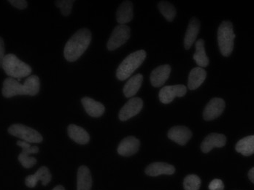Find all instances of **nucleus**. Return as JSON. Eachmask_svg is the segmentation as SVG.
Wrapping results in <instances>:
<instances>
[{
    "instance_id": "obj_13",
    "label": "nucleus",
    "mask_w": 254,
    "mask_h": 190,
    "mask_svg": "<svg viewBox=\"0 0 254 190\" xmlns=\"http://www.w3.org/2000/svg\"><path fill=\"white\" fill-rule=\"evenodd\" d=\"M192 132L187 127L176 126L169 130L168 137L178 144L184 146L191 138Z\"/></svg>"
},
{
    "instance_id": "obj_35",
    "label": "nucleus",
    "mask_w": 254,
    "mask_h": 190,
    "mask_svg": "<svg viewBox=\"0 0 254 190\" xmlns=\"http://www.w3.org/2000/svg\"><path fill=\"white\" fill-rule=\"evenodd\" d=\"M52 190H65V189L62 185H59V186L56 187V188H54Z\"/></svg>"
},
{
    "instance_id": "obj_5",
    "label": "nucleus",
    "mask_w": 254,
    "mask_h": 190,
    "mask_svg": "<svg viewBox=\"0 0 254 190\" xmlns=\"http://www.w3.org/2000/svg\"><path fill=\"white\" fill-rule=\"evenodd\" d=\"M235 37L232 23L229 21H223L218 27L217 38L220 52L224 57H229L233 52Z\"/></svg>"
},
{
    "instance_id": "obj_22",
    "label": "nucleus",
    "mask_w": 254,
    "mask_h": 190,
    "mask_svg": "<svg viewBox=\"0 0 254 190\" xmlns=\"http://www.w3.org/2000/svg\"><path fill=\"white\" fill-rule=\"evenodd\" d=\"M142 81H143V76L142 74H136L134 76L130 78L124 86L123 92L125 97L128 98L134 97L140 89Z\"/></svg>"
},
{
    "instance_id": "obj_8",
    "label": "nucleus",
    "mask_w": 254,
    "mask_h": 190,
    "mask_svg": "<svg viewBox=\"0 0 254 190\" xmlns=\"http://www.w3.org/2000/svg\"><path fill=\"white\" fill-rule=\"evenodd\" d=\"M187 86L183 84L165 86L162 87L159 92V100L163 104H169L172 103L176 97H184L187 94Z\"/></svg>"
},
{
    "instance_id": "obj_32",
    "label": "nucleus",
    "mask_w": 254,
    "mask_h": 190,
    "mask_svg": "<svg viewBox=\"0 0 254 190\" xmlns=\"http://www.w3.org/2000/svg\"><path fill=\"white\" fill-rule=\"evenodd\" d=\"M8 2H10L13 7L20 10H24L28 5L27 1L25 0H9Z\"/></svg>"
},
{
    "instance_id": "obj_11",
    "label": "nucleus",
    "mask_w": 254,
    "mask_h": 190,
    "mask_svg": "<svg viewBox=\"0 0 254 190\" xmlns=\"http://www.w3.org/2000/svg\"><path fill=\"white\" fill-rule=\"evenodd\" d=\"M140 145V140L134 136L125 137L118 146V153L124 157H129L138 151Z\"/></svg>"
},
{
    "instance_id": "obj_15",
    "label": "nucleus",
    "mask_w": 254,
    "mask_h": 190,
    "mask_svg": "<svg viewBox=\"0 0 254 190\" xmlns=\"http://www.w3.org/2000/svg\"><path fill=\"white\" fill-rule=\"evenodd\" d=\"M176 171L173 165L162 162L150 164L146 169L145 174L150 177H158L159 175H173Z\"/></svg>"
},
{
    "instance_id": "obj_33",
    "label": "nucleus",
    "mask_w": 254,
    "mask_h": 190,
    "mask_svg": "<svg viewBox=\"0 0 254 190\" xmlns=\"http://www.w3.org/2000/svg\"><path fill=\"white\" fill-rule=\"evenodd\" d=\"M4 43L2 38L0 37V67L2 65L3 60L4 58Z\"/></svg>"
},
{
    "instance_id": "obj_7",
    "label": "nucleus",
    "mask_w": 254,
    "mask_h": 190,
    "mask_svg": "<svg viewBox=\"0 0 254 190\" xmlns=\"http://www.w3.org/2000/svg\"><path fill=\"white\" fill-rule=\"evenodd\" d=\"M130 28L127 25H119L115 27L109 41L107 44V48L109 51H114L123 46L130 38Z\"/></svg>"
},
{
    "instance_id": "obj_29",
    "label": "nucleus",
    "mask_w": 254,
    "mask_h": 190,
    "mask_svg": "<svg viewBox=\"0 0 254 190\" xmlns=\"http://www.w3.org/2000/svg\"><path fill=\"white\" fill-rule=\"evenodd\" d=\"M17 145L22 149V154L29 155L32 154H37L39 152V148L37 146H32L30 143L23 140H18Z\"/></svg>"
},
{
    "instance_id": "obj_1",
    "label": "nucleus",
    "mask_w": 254,
    "mask_h": 190,
    "mask_svg": "<svg viewBox=\"0 0 254 190\" xmlns=\"http://www.w3.org/2000/svg\"><path fill=\"white\" fill-rule=\"evenodd\" d=\"M40 81L38 75H30L21 84L15 78H7L3 82L1 93L6 98L17 95L35 96L40 92Z\"/></svg>"
},
{
    "instance_id": "obj_25",
    "label": "nucleus",
    "mask_w": 254,
    "mask_h": 190,
    "mask_svg": "<svg viewBox=\"0 0 254 190\" xmlns=\"http://www.w3.org/2000/svg\"><path fill=\"white\" fill-rule=\"evenodd\" d=\"M158 8L167 21H173L176 18V13H177L176 7L169 1H159L158 4Z\"/></svg>"
},
{
    "instance_id": "obj_27",
    "label": "nucleus",
    "mask_w": 254,
    "mask_h": 190,
    "mask_svg": "<svg viewBox=\"0 0 254 190\" xmlns=\"http://www.w3.org/2000/svg\"><path fill=\"white\" fill-rule=\"evenodd\" d=\"M75 1L73 0H57L55 1L57 7H60L64 16H68L72 12V5Z\"/></svg>"
},
{
    "instance_id": "obj_14",
    "label": "nucleus",
    "mask_w": 254,
    "mask_h": 190,
    "mask_svg": "<svg viewBox=\"0 0 254 190\" xmlns=\"http://www.w3.org/2000/svg\"><path fill=\"white\" fill-rule=\"evenodd\" d=\"M171 72V67L169 64L159 66L155 68L151 73L150 81L154 87H160L165 84Z\"/></svg>"
},
{
    "instance_id": "obj_16",
    "label": "nucleus",
    "mask_w": 254,
    "mask_h": 190,
    "mask_svg": "<svg viewBox=\"0 0 254 190\" xmlns=\"http://www.w3.org/2000/svg\"><path fill=\"white\" fill-rule=\"evenodd\" d=\"M81 103L86 112L91 117L97 118L101 117L105 113V108L104 105L91 97H83Z\"/></svg>"
},
{
    "instance_id": "obj_21",
    "label": "nucleus",
    "mask_w": 254,
    "mask_h": 190,
    "mask_svg": "<svg viewBox=\"0 0 254 190\" xmlns=\"http://www.w3.org/2000/svg\"><path fill=\"white\" fill-rule=\"evenodd\" d=\"M67 132L69 137L78 144L84 145L89 142V134L81 127L75 125H69Z\"/></svg>"
},
{
    "instance_id": "obj_18",
    "label": "nucleus",
    "mask_w": 254,
    "mask_h": 190,
    "mask_svg": "<svg viewBox=\"0 0 254 190\" xmlns=\"http://www.w3.org/2000/svg\"><path fill=\"white\" fill-rule=\"evenodd\" d=\"M133 18V4L131 1H123L116 13V20L120 25H125Z\"/></svg>"
},
{
    "instance_id": "obj_28",
    "label": "nucleus",
    "mask_w": 254,
    "mask_h": 190,
    "mask_svg": "<svg viewBox=\"0 0 254 190\" xmlns=\"http://www.w3.org/2000/svg\"><path fill=\"white\" fill-rule=\"evenodd\" d=\"M35 175L38 177L39 181H41L43 185L46 186L51 180V174L50 171L47 167L43 166L39 168Z\"/></svg>"
},
{
    "instance_id": "obj_3",
    "label": "nucleus",
    "mask_w": 254,
    "mask_h": 190,
    "mask_svg": "<svg viewBox=\"0 0 254 190\" xmlns=\"http://www.w3.org/2000/svg\"><path fill=\"white\" fill-rule=\"evenodd\" d=\"M1 67L10 78H16L18 82L21 78L30 75L32 72V67L29 64L20 60L13 54L4 56Z\"/></svg>"
},
{
    "instance_id": "obj_17",
    "label": "nucleus",
    "mask_w": 254,
    "mask_h": 190,
    "mask_svg": "<svg viewBox=\"0 0 254 190\" xmlns=\"http://www.w3.org/2000/svg\"><path fill=\"white\" fill-rule=\"evenodd\" d=\"M199 29H200V22L199 20L196 18H192L189 23L185 38H184V47L187 50H189L196 41V37L199 32Z\"/></svg>"
},
{
    "instance_id": "obj_2",
    "label": "nucleus",
    "mask_w": 254,
    "mask_h": 190,
    "mask_svg": "<svg viewBox=\"0 0 254 190\" xmlns=\"http://www.w3.org/2000/svg\"><path fill=\"white\" fill-rule=\"evenodd\" d=\"M91 41V32L89 29L84 28L77 31L65 45L64 58L69 63L76 61L86 52Z\"/></svg>"
},
{
    "instance_id": "obj_10",
    "label": "nucleus",
    "mask_w": 254,
    "mask_h": 190,
    "mask_svg": "<svg viewBox=\"0 0 254 190\" xmlns=\"http://www.w3.org/2000/svg\"><path fill=\"white\" fill-rule=\"evenodd\" d=\"M225 102L222 98L215 97L209 101L204 109L203 118L206 121H212L222 114L225 109Z\"/></svg>"
},
{
    "instance_id": "obj_19",
    "label": "nucleus",
    "mask_w": 254,
    "mask_h": 190,
    "mask_svg": "<svg viewBox=\"0 0 254 190\" xmlns=\"http://www.w3.org/2000/svg\"><path fill=\"white\" fill-rule=\"evenodd\" d=\"M207 72L204 68L197 67L190 70L188 78V87L190 90H195L199 88L206 79Z\"/></svg>"
},
{
    "instance_id": "obj_30",
    "label": "nucleus",
    "mask_w": 254,
    "mask_h": 190,
    "mask_svg": "<svg viewBox=\"0 0 254 190\" xmlns=\"http://www.w3.org/2000/svg\"><path fill=\"white\" fill-rule=\"evenodd\" d=\"M209 189L210 190H224V185L221 179H213L210 185H209Z\"/></svg>"
},
{
    "instance_id": "obj_23",
    "label": "nucleus",
    "mask_w": 254,
    "mask_h": 190,
    "mask_svg": "<svg viewBox=\"0 0 254 190\" xmlns=\"http://www.w3.org/2000/svg\"><path fill=\"white\" fill-rule=\"evenodd\" d=\"M195 47H196V52L193 56V60L199 67L202 68L207 67L210 63V60L204 49V40H197L195 43Z\"/></svg>"
},
{
    "instance_id": "obj_12",
    "label": "nucleus",
    "mask_w": 254,
    "mask_h": 190,
    "mask_svg": "<svg viewBox=\"0 0 254 190\" xmlns=\"http://www.w3.org/2000/svg\"><path fill=\"white\" fill-rule=\"evenodd\" d=\"M227 143V137L223 134L211 133L204 137L201 143V150L203 153H208L213 148L224 147Z\"/></svg>"
},
{
    "instance_id": "obj_26",
    "label": "nucleus",
    "mask_w": 254,
    "mask_h": 190,
    "mask_svg": "<svg viewBox=\"0 0 254 190\" xmlns=\"http://www.w3.org/2000/svg\"><path fill=\"white\" fill-rule=\"evenodd\" d=\"M200 185V179L194 174L187 176L184 179V188L185 190H199Z\"/></svg>"
},
{
    "instance_id": "obj_31",
    "label": "nucleus",
    "mask_w": 254,
    "mask_h": 190,
    "mask_svg": "<svg viewBox=\"0 0 254 190\" xmlns=\"http://www.w3.org/2000/svg\"><path fill=\"white\" fill-rule=\"evenodd\" d=\"M38 182L39 179L35 174H34V175L28 176V177L26 178V185L29 188H35V187H36L37 184H38Z\"/></svg>"
},
{
    "instance_id": "obj_24",
    "label": "nucleus",
    "mask_w": 254,
    "mask_h": 190,
    "mask_svg": "<svg viewBox=\"0 0 254 190\" xmlns=\"http://www.w3.org/2000/svg\"><path fill=\"white\" fill-rule=\"evenodd\" d=\"M235 149L245 157H249L254 153V136L243 137L237 143Z\"/></svg>"
},
{
    "instance_id": "obj_34",
    "label": "nucleus",
    "mask_w": 254,
    "mask_h": 190,
    "mask_svg": "<svg viewBox=\"0 0 254 190\" xmlns=\"http://www.w3.org/2000/svg\"><path fill=\"white\" fill-rule=\"evenodd\" d=\"M249 178L251 181H252V183L254 182V168H252V169L249 171Z\"/></svg>"
},
{
    "instance_id": "obj_9",
    "label": "nucleus",
    "mask_w": 254,
    "mask_h": 190,
    "mask_svg": "<svg viewBox=\"0 0 254 190\" xmlns=\"http://www.w3.org/2000/svg\"><path fill=\"white\" fill-rule=\"evenodd\" d=\"M143 106V101L140 97H132L122 107L119 112V120L122 122L127 121L137 115Z\"/></svg>"
},
{
    "instance_id": "obj_20",
    "label": "nucleus",
    "mask_w": 254,
    "mask_h": 190,
    "mask_svg": "<svg viewBox=\"0 0 254 190\" xmlns=\"http://www.w3.org/2000/svg\"><path fill=\"white\" fill-rule=\"evenodd\" d=\"M92 179L89 168L80 166L77 174V190H91Z\"/></svg>"
},
{
    "instance_id": "obj_6",
    "label": "nucleus",
    "mask_w": 254,
    "mask_h": 190,
    "mask_svg": "<svg viewBox=\"0 0 254 190\" xmlns=\"http://www.w3.org/2000/svg\"><path fill=\"white\" fill-rule=\"evenodd\" d=\"M10 135L18 137L23 141L29 143H38L43 141L41 134L35 129L21 124H15L8 128Z\"/></svg>"
},
{
    "instance_id": "obj_4",
    "label": "nucleus",
    "mask_w": 254,
    "mask_h": 190,
    "mask_svg": "<svg viewBox=\"0 0 254 190\" xmlns=\"http://www.w3.org/2000/svg\"><path fill=\"white\" fill-rule=\"evenodd\" d=\"M146 56L145 50L137 51L127 56L116 70L118 79L119 81H125L129 78L133 72L143 63Z\"/></svg>"
}]
</instances>
